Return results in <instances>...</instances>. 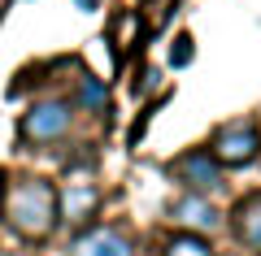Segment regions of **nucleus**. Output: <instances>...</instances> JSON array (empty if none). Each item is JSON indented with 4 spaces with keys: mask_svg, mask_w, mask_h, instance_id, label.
<instances>
[{
    "mask_svg": "<svg viewBox=\"0 0 261 256\" xmlns=\"http://www.w3.org/2000/svg\"><path fill=\"white\" fill-rule=\"evenodd\" d=\"M170 178H178V183L187 187V195H205V200L222 187V169H218V161L205 148H192V152H183L178 161H170Z\"/></svg>",
    "mask_w": 261,
    "mask_h": 256,
    "instance_id": "nucleus-4",
    "label": "nucleus"
},
{
    "mask_svg": "<svg viewBox=\"0 0 261 256\" xmlns=\"http://www.w3.org/2000/svg\"><path fill=\"white\" fill-rule=\"evenodd\" d=\"M105 100H109V92H105L100 78H83L79 82V100H70L74 109H105Z\"/></svg>",
    "mask_w": 261,
    "mask_h": 256,
    "instance_id": "nucleus-10",
    "label": "nucleus"
},
{
    "mask_svg": "<svg viewBox=\"0 0 261 256\" xmlns=\"http://www.w3.org/2000/svg\"><path fill=\"white\" fill-rule=\"evenodd\" d=\"M205 152L218 161V169H244V165L257 161L261 135H257V126H252V122H226V126L214 130V139H209Z\"/></svg>",
    "mask_w": 261,
    "mask_h": 256,
    "instance_id": "nucleus-2",
    "label": "nucleus"
},
{
    "mask_svg": "<svg viewBox=\"0 0 261 256\" xmlns=\"http://www.w3.org/2000/svg\"><path fill=\"white\" fill-rule=\"evenodd\" d=\"M100 204V191L92 183H70L65 191H57V213H65L70 221H87Z\"/></svg>",
    "mask_w": 261,
    "mask_h": 256,
    "instance_id": "nucleus-8",
    "label": "nucleus"
},
{
    "mask_svg": "<svg viewBox=\"0 0 261 256\" xmlns=\"http://www.w3.org/2000/svg\"><path fill=\"white\" fill-rule=\"evenodd\" d=\"M231 230H235V239H240L248 252L261 256V191L235 204V213H231Z\"/></svg>",
    "mask_w": 261,
    "mask_h": 256,
    "instance_id": "nucleus-7",
    "label": "nucleus"
},
{
    "mask_svg": "<svg viewBox=\"0 0 261 256\" xmlns=\"http://www.w3.org/2000/svg\"><path fill=\"white\" fill-rule=\"evenodd\" d=\"M161 256H214V247H209V239H200V235H174Z\"/></svg>",
    "mask_w": 261,
    "mask_h": 256,
    "instance_id": "nucleus-9",
    "label": "nucleus"
},
{
    "mask_svg": "<svg viewBox=\"0 0 261 256\" xmlns=\"http://www.w3.org/2000/svg\"><path fill=\"white\" fill-rule=\"evenodd\" d=\"M187 61H192V35H178L174 44H170V65H174V70H183Z\"/></svg>",
    "mask_w": 261,
    "mask_h": 256,
    "instance_id": "nucleus-11",
    "label": "nucleus"
},
{
    "mask_svg": "<svg viewBox=\"0 0 261 256\" xmlns=\"http://www.w3.org/2000/svg\"><path fill=\"white\" fill-rule=\"evenodd\" d=\"M170 217H174V226H183V235H214V230H222V213L214 209V200H205V195H178L174 204H170Z\"/></svg>",
    "mask_w": 261,
    "mask_h": 256,
    "instance_id": "nucleus-5",
    "label": "nucleus"
},
{
    "mask_svg": "<svg viewBox=\"0 0 261 256\" xmlns=\"http://www.w3.org/2000/svg\"><path fill=\"white\" fill-rule=\"evenodd\" d=\"M5 226L13 235L31 239V243H44L57 226H61V213H57V187L48 178H18L5 191Z\"/></svg>",
    "mask_w": 261,
    "mask_h": 256,
    "instance_id": "nucleus-1",
    "label": "nucleus"
},
{
    "mask_svg": "<svg viewBox=\"0 0 261 256\" xmlns=\"http://www.w3.org/2000/svg\"><path fill=\"white\" fill-rule=\"evenodd\" d=\"M74 126V104L70 100H35L22 113V139L27 144H61Z\"/></svg>",
    "mask_w": 261,
    "mask_h": 256,
    "instance_id": "nucleus-3",
    "label": "nucleus"
},
{
    "mask_svg": "<svg viewBox=\"0 0 261 256\" xmlns=\"http://www.w3.org/2000/svg\"><path fill=\"white\" fill-rule=\"evenodd\" d=\"M74 256H135V243L118 226H92L74 239Z\"/></svg>",
    "mask_w": 261,
    "mask_h": 256,
    "instance_id": "nucleus-6",
    "label": "nucleus"
},
{
    "mask_svg": "<svg viewBox=\"0 0 261 256\" xmlns=\"http://www.w3.org/2000/svg\"><path fill=\"white\" fill-rule=\"evenodd\" d=\"M79 9H96V0H79Z\"/></svg>",
    "mask_w": 261,
    "mask_h": 256,
    "instance_id": "nucleus-12",
    "label": "nucleus"
}]
</instances>
